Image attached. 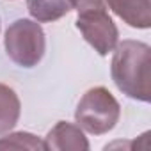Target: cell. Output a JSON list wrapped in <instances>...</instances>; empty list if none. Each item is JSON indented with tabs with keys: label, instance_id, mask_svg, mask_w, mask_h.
<instances>
[{
	"label": "cell",
	"instance_id": "cell-3",
	"mask_svg": "<svg viewBox=\"0 0 151 151\" xmlns=\"http://www.w3.org/2000/svg\"><path fill=\"white\" fill-rule=\"evenodd\" d=\"M46 50V39L41 25L29 18H20L6 30V52L9 59L22 68L39 64Z\"/></svg>",
	"mask_w": 151,
	"mask_h": 151
},
{
	"label": "cell",
	"instance_id": "cell-4",
	"mask_svg": "<svg viewBox=\"0 0 151 151\" xmlns=\"http://www.w3.org/2000/svg\"><path fill=\"white\" fill-rule=\"evenodd\" d=\"M77 29L82 32L84 39L103 57L116 48L119 39V30L105 7L78 13Z\"/></svg>",
	"mask_w": 151,
	"mask_h": 151
},
{
	"label": "cell",
	"instance_id": "cell-5",
	"mask_svg": "<svg viewBox=\"0 0 151 151\" xmlns=\"http://www.w3.org/2000/svg\"><path fill=\"white\" fill-rule=\"evenodd\" d=\"M45 149L52 151H87L89 140L78 124L59 121L43 140Z\"/></svg>",
	"mask_w": 151,
	"mask_h": 151
},
{
	"label": "cell",
	"instance_id": "cell-2",
	"mask_svg": "<svg viewBox=\"0 0 151 151\" xmlns=\"http://www.w3.org/2000/svg\"><path fill=\"white\" fill-rule=\"evenodd\" d=\"M121 107L112 93L105 87L89 89L78 101L75 119L78 126L93 135L109 133L119 121Z\"/></svg>",
	"mask_w": 151,
	"mask_h": 151
},
{
	"label": "cell",
	"instance_id": "cell-10",
	"mask_svg": "<svg viewBox=\"0 0 151 151\" xmlns=\"http://www.w3.org/2000/svg\"><path fill=\"white\" fill-rule=\"evenodd\" d=\"M71 2H73V7L77 9L78 13L105 7V0H71Z\"/></svg>",
	"mask_w": 151,
	"mask_h": 151
},
{
	"label": "cell",
	"instance_id": "cell-7",
	"mask_svg": "<svg viewBox=\"0 0 151 151\" xmlns=\"http://www.w3.org/2000/svg\"><path fill=\"white\" fill-rule=\"evenodd\" d=\"M73 7L71 0H27V9L36 22L48 23L60 20Z\"/></svg>",
	"mask_w": 151,
	"mask_h": 151
},
{
	"label": "cell",
	"instance_id": "cell-6",
	"mask_svg": "<svg viewBox=\"0 0 151 151\" xmlns=\"http://www.w3.org/2000/svg\"><path fill=\"white\" fill-rule=\"evenodd\" d=\"M124 23L133 29H149L151 27V4L149 0H105Z\"/></svg>",
	"mask_w": 151,
	"mask_h": 151
},
{
	"label": "cell",
	"instance_id": "cell-1",
	"mask_svg": "<svg viewBox=\"0 0 151 151\" xmlns=\"http://www.w3.org/2000/svg\"><path fill=\"white\" fill-rule=\"evenodd\" d=\"M110 73L117 89L132 100H151V48L142 41L126 39L112 50Z\"/></svg>",
	"mask_w": 151,
	"mask_h": 151
},
{
	"label": "cell",
	"instance_id": "cell-8",
	"mask_svg": "<svg viewBox=\"0 0 151 151\" xmlns=\"http://www.w3.org/2000/svg\"><path fill=\"white\" fill-rule=\"evenodd\" d=\"M22 105L14 89L6 84H0V133H6L16 126Z\"/></svg>",
	"mask_w": 151,
	"mask_h": 151
},
{
	"label": "cell",
	"instance_id": "cell-9",
	"mask_svg": "<svg viewBox=\"0 0 151 151\" xmlns=\"http://www.w3.org/2000/svg\"><path fill=\"white\" fill-rule=\"evenodd\" d=\"M0 149H32V151H45L43 140L36 135L27 132H16L7 137L0 139Z\"/></svg>",
	"mask_w": 151,
	"mask_h": 151
}]
</instances>
